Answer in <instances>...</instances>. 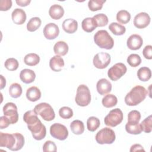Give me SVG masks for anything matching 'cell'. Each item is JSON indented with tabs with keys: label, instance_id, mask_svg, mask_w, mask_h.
Masks as SVG:
<instances>
[{
	"label": "cell",
	"instance_id": "obj_1",
	"mask_svg": "<svg viewBox=\"0 0 152 152\" xmlns=\"http://www.w3.org/2000/svg\"><path fill=\"white\" fill-rule=\"evenodd\" d=\"M24 121L27 124L28 129L31 132L33 137L36 140H42L46 135L45 126L38 118L34 110L27 111L23 116Z\"/></svg>",
	"mask_w": 152,
	"mask_h": 152
},
{
	"label": "cell",
	"instance_id": "obj_2",
	"mask_svg": "<svg viewBox=\"0 0 152 152\" xmlns=\"http://www.w3.org/2000/svg\"><path fill=\"white\" fill-rule=\"evenodd\" d=\"M148 94L147 90L141 86L134 87L125 97V103L130 106H136L142 102Z\"/></svg>",
	"mask_w": 152,
	"mask_h": 152
},
{
	"label": "cell",
	"instance_id": "obj_3",
	"mask_svg": "<svg viewBox=\"0 0 152 152\" xmlns=\"http://www.w3.org/2000/svg\"><path fill=\"white\" fill-rule=\"evenodd\" d=\"M94 41L99 48L107 50L111 49L114 45L113 38L104 30H99L95 33L94 35Z\"/></svg>",
	"mask_w": 152,
	"mask_h": 152
},
{
	"label": "cell",
	"instance_id": "obj_4",
	"mask_svg": "<svg viewBox=\"0 0 152 152\" xmlns=\"http://www.w3.org/2000/svg\"><path fill=\"white\" fill-rule=\"evenodd\" d=\"M75 100L77 104L80 106L84 107L89 104L91 101V94L87 86L81 84L78 87Z\"/></svg>",
	"mask_w": 152,
	"mask_h": 152
},
{
	"label": "cell",
	"instance_id": "obj_5",
	"mask_svg": "<svg viewBox=\"0 0 152 152\" xmlns=\"http://www.w3.org/2000/svg\"><path fill=\"white\" fill-rule=\"evenodd\" d=\"M33 110L37 115H39L43 119L46 121H51L55 117V113L52 106L45 102L37 104Z\"/></svg>",
	"mask_w": 152,
	"mask_h": 152
},
{
	"label": "cell",
	"instance_id": "obj_6",
	"mask_svg": "<svg viewBox=\"0 0 152 152\" xmlns=\"http://www.w3.org/2000/svg\"><path fill=\"white\" fill-rule=\"evenodd\" d=\"M95 139L98 144H111L115 141L116 135L113 130L106 127L98 131L96 135Z\"/></svg>",
	"mask_w": 152,
	"mask_h": 152
},
{
	"label": "cell",
	"instance_id": "obj_7",
	"mask_svg": "<svg viewBox=\"0 0 152 152\" xmlns=\"http://www.w3.org/2000/svg\"><path fill=\"white\" fill-rule=\"evenodd\" d=\"M124 115L122 110L119 108L114 109L109 112L104 119L106 125L115 127L120 124L123 120Z\"/></svg>",
	"mask_w": 152,
	"mask_h": 152
},
{
	"label": "cell",
	"instance_id": "obj_8",
	"mask_svg": "<svg viewBox=\"0 0 152 152\" xmlns=\"http://www.w3.org/2000/svg\"><path fill=\"white\" fill-rule=\"evenodd\" d=\"M51 136L61 141L65 140L68 136V131L66 127L59 123H55L50 127Z\"/></svg>",
	"mask_w": 152,
	"mask_h": 152
},
{
	"label": "cell",
	"instance_id": "obj_9",
	"mask_svg": "<svg viewBox=\"0 0 152 152\" xmlns=\"http://www.w3.org/2000/svg\"><path fill=\"white\" fill-rule=\"evenodd\" d=\"M127 71L126 66L121 62L116 63L113 65L107 71V75L112 81H116L121 78Z\"/></svg>",
	"mask_w": 152,
	"mask_h": 152
},
{
	"label": "cell",
	"instance_id": "obj_10",
	"mask_svg": "<svg viewBox=\"0 0 152 152\" xmlns=\"http://www.w3.org/2000/svg\"><path fill=\"white\" fill-rule=\"evenodd\" d=\"M3 113L10 121L11 124H15L18 120V113L17 106L12 102L6 103L3 107Z\"/></svg>",
	"mask_w": 152,
	"mask_h": 152
},
{
	"label": "cell",
	"instance_id": "obj_11",
	"mask_svg": "<svg viewBox=\"0 0 152 152\" xmlns=\"http://www.w3.org/2000/svg\"><path fill=\"white\" fill-rule=\"evenodd\" d=\"M94 66L98 69H104L106 68L110 62V56L106 52H100L97 53L93 60Z\"/></svg>",
	"mask_w": 152,
	"mask_h": 152
},
{
	"label": "cell",
	"instance_id": "obj_12",
	"mask_svg": "<svg viewBox=\"0 0 152 152\" xmlns=\"http://www.w3.org/2000/svg\"><path fill=\"white\" fill-rule=\"evenodd\" d=\"M15 142L16 139L14 134L0 132V146L1 147H7L12 151L15 144Z\"/></svg>",
	"mask_w": 152,
	"mask_h": 152
},
{
	"label": "cell",
	"instance_id": "obj_13",
	"mask_svg": "<svg viewBox=\"0 0 152 152\" xmlns=\"http://www.w3.org/2000/svg\"><path fill=\"white\" fill-rule=\"evenodd\" d=\"M150 23V15L144 12H141L137 14L134 19V24L138 28H144Z\"/></svg>",
	"mask_w": 152,
	"mask_h": 152
},
{
	"label": "cell",
	"instance_id": "obj_14",
	"mask_svg": "<svg viewBox=\"0 0 152 152\" xmlns=\"http://www.w3.org/2000/svg\"><path fill=\"white\" fill-rule=\"evenodd\" d=\"M59 34V27L56 24L53 23H50L47 24L43 28V34L47 39H55L58 36Z\"/></svg>",
	"mask_w": 152,
	"mask_h": 152
},
{
	"label": "cell",
	"instance_id": "obj_15",
	"mask_svg": "<svg viewBox=\"0 0 152 152\" xmlns=\"http://www.w3.org/2000/svg\"><path fill=\"white\" fill-rule=\"evenodd\" d=\"M143 40L142 37L137 34L131 35L127 39L126 45L128 48L133 50L139 49L142 45Z\"/></svg>",
	"mask_w": 152,
	"mask_h": 152
},
{
	"label": "cell",
	"instance_id": "obj_16",
	"mask_svg": "<svg viewBox=\"0 0 152 152\" xmlns=\"http://www.w3.org/2000/svg\"><path fill=\"white\" fill-rule=\"evenodd\" d=\"M96 89L100 95H105L112 90V84L106 78L100 79L96 84Z\"/></svg>",
	"mask_w": 152,
	"mask_h": 152
},
{
	"label": "cell",
	"instance_id": "obj_17",
	"mask_svg": "<svg viewBox=\"0 0 152 152\" xmlns=\"http://www.w3.org/2000/svg\"><path fill=\"white\" fill-rule=\"evenodd\" d=\"M12 21L18 25L23 24L26 20L25 11L20 8H15L11 14Z\"/></svg>",
	"mask_w": 152,
	"mask_h": 152
},
{
	"label": "cell",
	"instance_id": "obj_18",
	"mask_svg": "<svg viewBox=\"0 0 152 152\" xmlns=\"http://www.w3.org/2000/svg\"><path fill=\"white\" fill-rule=\"evenodd\" d=\"M64 61L59 55L53 56L49 61V66L51 69L55 72H59L64 66Z\"/></svg>",
	"mask_w": 152,
	"mask_h": 152
},
{
	"label": "cell",
	"instance_id": "obj_19",
	"mask_svg": "<svg viewBox=\"0 0 152 152\" xmlns=\"http://www.w3.org/2000/svg\"><path fill=\"white\" fill-rule=\"evenodd\" d=\"M78 28L77 21L73 18H68L62 23V28L67 33L72 34L75 33Z\"/></svg>",
	"mask_w": 152,
	"mask_h": 152
},
{
	"label": "cell",
	"instance_id": "obj_20",
	"mask_svg": "<svg viewBox=\"0 0 152 152\" xmlns=\"http://www.w3.org/2000/svg\"><path fill=\"white\" fill-rule=\"evenodd\" d=\"M20 80L25 84L33 83L36 78L35 72L30 69H24L20 74Z\"/></svg>",
	"mask_w": 152,
	"mask_h": 152
},
{
	"label": "cell",
	"instance_id": "obj_21",
	"mask_svg": "<svg viewBox=\"0 0 152 152\" xmlns=\"http://www.w3.org/2000/svg\"><path fill=\"white\" fill-rule=\"evenodd\" d=\"M50 17L53 20H59L64 14V10L62 6L58 4L52 5L49 10Z\"/></svg>",
	"mask_w": 152,
	"mask_h": 152
},
{
	"label": "cell",
	"instance_id": "obj_22",
	"mask_svg": "<svg viewBox=\"0 0 152 152\" xmlns=\"http://www.w3.org/2000/svg\"><path fill=\"white\" fill-rule=\"evenodd\" d=\"M26 97L31 102H36L41 97V91L36 86L30 87L27 90Z\"/></svg>",
	"mask_w": 152,
	"mask_h": 152
},
{
	"label": "cell",
	"instance_id": "obj_23",
	"mask_svg": "<svg viewBox=\"0 0 152 152\" xmlns=\"http://www.w3.org/2000/svg\"><path fill=\"white\" fill-rule=\"evenodd\" d=\"M81 27L84 31L87 33H90L96 29L97 26L93 18L87 17L83 20Z\"/></svg>",
	"mask_w": 152,
	"mask_h": 152
},
{
	"label": "cell",
	"instance_id": "obj_24",
	"mask_svg": "<svg viewBox=\"0 0 152 152\" xmlns=\"http://www.w3.org/2000/svg\"><path fill=\"white\" fill-rule=\"evenodd\" d=\"M68 49L69 48L67 43L64 41L57 42L53 46V50L55 53L59 56L65 55L68 53Z\"/></svg>",
	"mask_w": 152,
	"mask_h": 152
},
{
	"label": "cell",
	"instance_id": "obj_25",
	"mask_svg": "<svg viewBox=\"0 0 152 152\" xmlns=\"http://www.w3.org/2000/svg\"><path fill=\"white\" fill-rule=\"evenodd\" d=\"M70 128L72 133L75 135L82 134L84 131V125L82 121L74 120L70 124Z\"/></svg>",
	"mask_w": 152,
	"mask_h": 152
},
{
	"label": "cell",
	"instance_id": "obj_26",
	"mask_svg": "<svg viewBox=\"0 0 152 152\" xmlns=\"http://www.w3.org/2000/svg\"><path fill=\"white\" fill-rule=\"evenodd\" d=\"M102 104L106 108H110L116 105L118 103L117 97L111 94H109L106 95L102 99Z\"/></svg>",
	"mask_w": 152,
	"mask_h": 152
},
{
	"label": "cell",
	"instance_id": "obj_27",
	"mask_svg": "<svg viewBox=\"0 0 152 152\" xmlns=\"http://www.w3.org/2000/svg\"><path fill=\"white\" fill-rule=\"evenodd\" d=\"M137 76L140 81H147L151 77V69L146 66L141 67L137 71Z\"/></svg>",
	"mask_w": 152,
	"mask_h": 152
},
{
	"label": "cell",
	"instance_id": "obj_28",
	"mask_svg": "<svg viewBox=\"0 0 152 152\" xmlns=\"http://www.w3.org/2000/svg\"><path fill=\"white\" fill-rule=\"evenodd\" d=\"M125 129L128 133L134 135L140 134L142 131L139 123H130L128 122L125 125Z\"/></svg>",
	"mask_w": 152,
	"mask_h": 152
},
{
	"label": "cell",
	"instance_id": "obj_29",
	"mask_svg": "<svg viewBox=\"0 0 152 152\" xmlns=\"http://www.w3.org/2000/svg\"><path fill=\"white\" fill-rule=\"evenodd\" d=\"M109 28L111 32L116 36H121L124 34L126 31L125 26L115 22H113L109 26Z\"/></svg>",
	"mask_w": 152,
	"mask_h": 152
},
{
	"label": "cell",
	"instance_id": "obj_30",
	"mask_svg": "<svg viewBox=\"0 0 152 152\" xmlns=\"http://www.w3.org/2000/svg\"><path fill=\"white\" fill-rule=\"evenodd\" d=\"M39 56L34 53H30L27 54L24 58V63L28 66H35L39 64Z\"/></svg>",
	"mask_w": 152,
	"mask_h": 152
},
{
	"label": "cell",
	"instance_id": "obj_31",
	"mask_svg": "<svg viewBox=\"0 0 152 152\" xmlns=\"http://www.w3.org/2000/svg\"><path fill=\"white\" fill-rule=\"evenodd\" d=\"M42 21L39 17H33L27 24V29L28 31L33 32L37 30L41 26Z\"/></svg>",
	"mask_w": 152,
	"mask_h": 152
},
{
	"label": "cell",
	"instance_id": "obj_32",
	"mask_svg": "<svg viewBox=\"0 0 152 152\" xmlns=\"http://www.w3.org/2000/svg\"><path fill=\"white\" fill-rule=\"evenodd\" d=\"M22 87L18 83H12L9 88V94L12 98H18L22 94Z\"/></svg>",
	"mask_w": 152,
	"mask_h": 152
},
{
	"label": "cell",
	"instance_id": "obj_33",
	"mask_svg": "<svg viewBox=\"0 0 152 152\" xmlns=\"http://www.w3.org/2000/svg\"><path fill=\"white\" fill-rule=\"evenodd\" d=\"M116 20L121 24H126L131 20V14L126 10H120L116 14Z\"/></svg>",
	"mask_w": 152,
	"mask_h": 152
},
{
	"label": "cell",
	"instance_id": "obj_34",
	"mask_svg": "<svg viewBox=\"0 0 152 152\" xmlns=\"http://www.w3.org/2000/svg\"><path fill=\"white\" fill-rule=\"evenodd\" d=\"M100 125V120L95 116H91L88 118L87 121V129L91 132L95 131L99 127Z\"/></svg>",
	"mask_w": 152,
	"mask_h": 152
},
{
	"label": "cell",
	"instance_id": "obj_35",
	"mask_svg": "<svg viewBox=\"0 0 152 152\" xmlns=\"http://www.w3.org/2000/svg\"><path fill=\"white\" fill-rule=\"evenodd\" d=\"M105 2V0H90L88 2V7L90 10L96 11L102 8L103 5Z\"/></svg>",
	"mask_w": 152,
	"mask_h": 152
},
{
	"label": "cell",
	"instance_id": "obj_36",
	"mask_svg": "<svg viewBox=\"0 0 152 152\" xmlns=\"http://www.w3.org/2000/svg\"><path fill=\"white\" fill-rule=\"evenodd\" d=\"M93 18L95 20L97 27H104L107 24L109 21L107 15L102 13L96 14Z\"/></svg>",
	"mask_w": 152,
	"mask_h": 152
},
{
	"label": "cell",
	"instance_id": "obj_37",
	"mask_svg": "<svg viewBox=\"0 0 152 152\" xmlns=\"http://www.w3.org/2000/svg\"><path fill=\"white\" fill-rule=\"evenodd\" d=\"M142 131L145 133H150L152 131V116H148L144 119L140 124Z\"/></svg>",
	"mask_w": 152,
	"mask_h": 152
},
{
	"label": "cell",
	"instance_id": "obj_38",
	"mask_svg": "<svg viewBox=\"0 0 152 152\" xmlns=\"http://www.w3.org/2000/svg\"><path fill=\"white\" fill-rule=\"evenodd\" d=\"M127 62L132 67L138 66L141 62V59L139 55L132 53L127 58Z\"/></svg>",
	"mask_w": 152,
	"mask_h": 152
},
{
	"label": "cell",
	"instance_id": "obj_39",
	"mask_svg": "<svg viewBox=\"0 0 152 152\" xmlns=\"http://www.w3.org/2000/svg\"><path fill=\"white\" fill-rule=\"evenodd\" d=\"M14 135L16 139L15 144L12 151H18L21 150L24 144V138L23 135L20 133H14Z\"/></svg>",
	"mask_w": 152,
	"mask_h": 152
},
{
	"label": "cell",
	"instance_id": "obj_40",
	"mask_svg": "<svg viewBox=\"0 0 152 152\" xmlns=\"http://www.w3.org/2000/svg\"><path fill=\"white\" fill-rule=\"evenodd\" d=\"M5 67L9 71L16 70L19 65L18 61L13 58L7 59L5 62Z\"/></svg>",
	"mask_w": 152,
	"mask_h": 152
},
{
	"label": "cell",
	"instance_id": "obj_41",
	"mask_svg": "<svg viewBox=\"0 0 152 152\" xmlns=\"http://www.w3.org/2000/svg\"><path fill=\"white\" fill-rule=\"evenodd\" d=\"M59 115L63 119H69L73 116L72 110L67 106H64L59 110Z\"/></svg>",
	"mask_w": 152,
	"mask_h": 152
},
{
	"label": "cell",
	"instance_id": "obj_42",
	"mask_svg": "<svg viewBox=\"0 0 152 152\" xmlns=\"http://www.w3.org/2000/svg\"><path fill=\"white\" fill-rule=\"evenodd\" d=\"M141 119L140 112L136 110H131L128 115V122L130 123H139Z\"/></svg>",
	"mask_w": 152,
	"mask_h": 152
},
{
	"label": "cell",
	"instance_id": "obj_43",
	"mask_svg": "<svg viewBox=\"0 0 152 152\" xmlns=\"http://www.w3.org/2000/svg\"><path fill=\"white\" fill-rule=\"evenodd\" d=\"M56 150V145L52 141H46L43 145V151L44 152H55Z\"/></svg>",
	"mask_w": 152,
	"mask_h": 152
},
{
	"label": "cell",
	"instance_id": "obj_44",
	"mask_svg": "<svg viewBox=\"0 0 152 152\" xmlns=\"http://www.w3.org/2000/svg\"><path fill=\"white\" fill-rule=\"evenodd\" d=\"M12 7V1L11 0H1L0 1V10L6 11L10 9Z\"/></svg>",
	"mask_w": 152,
	"mask_h": 152
},
{
	"label": "cell",
	"instance_id": "obj_45",
	"mask_svg": "<svg viewBox=\"0 0 152 152\" xmlns=\"http://www.w3.org/2000/svg\"><path fill=\"white\" fill-rule=\"evenodd\" d=\"M142 54L145 58L147 59H152V46L151 45L145 46L142 50Z\"/></svg>",
	"mask_w": 152,
	"mask_h": 152
},
{
	"label": "cell",
	"instance_id": "obj_46",
	"mask_svg": "<svg viewBox=\"0 0 152 152\" xmlns=\"http://www.w3.org/2000/svg\"><path fill=\"white\" fill-rule=\"evenodd\" d=\"M11 124L10 120L5 116H2L0 118V129H2L7 128L9 125Z\"/></svg>",
	"mask_w": 152,
	"mask_h": 152
},
{
	"label": "cell",
	"instance_id": "obj_47",
	"mask_svg": "<svg viewBox=\"0 0 152 152\" xmlns=\"http://www.w3.org/2000/svg\"><path fill=\"white\" fill-rule=\"evenodd\" d=\"M145 151L144 148L142 147V146L140 144H135L132 145L131 147L130 148V151L131 152H133V151Z\"/></svg>",
	"mask_w": 152,
	"mask_h": 152
},
{
	"label": "cell",
	"instance_id": "obj_48",
	"mask_svg": "<svg viewBox=\"0 0 152 152\" xmlns=\"http://www.w3.org/2000/svg\"><path fill=\"white\" fill-rule=\"evenodd\" d=\"M30 2V0H16V3L20 7L27 6Z\"/></svg>",
	"mask_w": 152,
	"mask_h": 152
},
{
	"label": "cell",
	"instance_id": "obj_49",
	"mask_svg": "<svg viewBox=\"0 0 152 152\" xmlns=\"http://www.w3.org/2000/svg\"><path fill=\"white\" fill-rule=\"evenodd\" d=\"M1 89H2L4 88V87L6 85V80L3 77V75H1Z\"/></svg>",
	"mask_w": 152,
	"mask_h": 152
}]
</instances>
